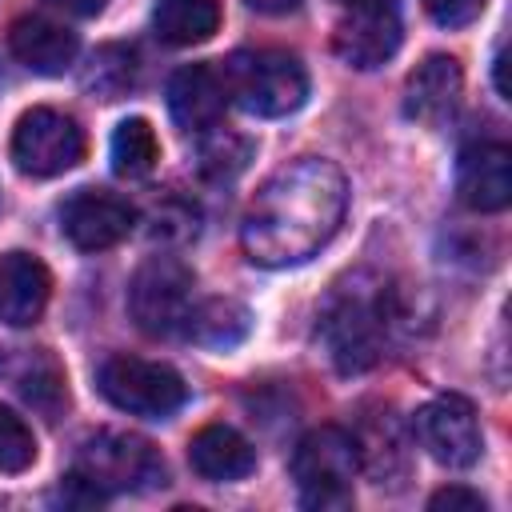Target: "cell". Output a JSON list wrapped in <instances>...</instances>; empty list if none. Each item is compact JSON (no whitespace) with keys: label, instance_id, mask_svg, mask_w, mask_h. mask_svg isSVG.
Returning <instances> with one entry per match:
<instances>
[{"label":"cell","instance_id":"1","mask_svg":"<svg viewBox=\"0 0 512 512\" xmlns=\"http://www.w3.org/2000/svg\"><path fill=\"white\" fill-rule=\"evenodd\" d=\"M348 208V180L332 160L300 156L276 168L252 196L240 244L260 268H288L316 256L340 228Z\"/></svg>","mask_w":512,"mask_h":512},{"label":"cell","instance_id":"2","mask_svg":"<svg viewBox=\"0 0 512 512\" xmlns=\"http://www.w3.org/2000/svg\"><path fill=\"white\" fill-rule=\"evenodd\" d=\"M224 88L248 116H288L308 100V68L284 48H240L224 60Z\"/></svg>","mask_w":512,"mask_h":512},{"label":"cell","instance_id":"3","mask_svg":"<svg viewBox=\"0 0 512 512\" xmlns=\"http://www.w3.org/2000/svg\"><path fill=\"white\" fill-rule=\"evenodd\" d=\"M360 472V440L340 424H320L292 452V480L308 508H348Z\"/></svg>","mask_w":512,"mask_h":512},{"label":"cell","instance_id":"4","mask_svg":"<svg viewBox=\"0 0 512 512\" xmlns=\"http://www.w3.org/2000/svg\"><path fill=\"white\" fill-rule=\"evenodd\" d=\"M68 480L84 484L92 500H104L108 492H144L164 484V460L144 436L100 432L80 444V456Z\"/></svg>","mask_w":512,"mask_h":512},{"label":"cell","instance_id":"5","mask_svg":"<svg viewBox=\"0 0 512 512\" xmlns=\"http://www.w3.org/2000/svg\"><path fill=\"white\" fill-rule=\"evenodd\" d=\"M96 388L112 408L144 420H164L188 400L184 376L144 356H108L96 372Z\"/></svg>","mask_w":512,"mask_h":512},{"label":"cell","instance_id":"6","mask_svg":"<svg viewBox=\"0 0 512 512\" xmlns=\"http://www.w3.org/2000/svg\"><path fill=\"white\" fill-rule=\"evenodd\" d=\"M388 304L384 292H344L324 312V340L332 348V360L340 372H364L380 360L388 340Z\"/></svg>","mask_w":512,"mask_h":512},{"label":"cell","instance_id":"7","mask_svg":"<svg viewBox=\"0 0 512 512\" xmlns=\"http://www.w3.org/2000/svg\"><path fill=\"white\" fill-rule=\"evenodd\" d=\"M192 288H196V276L184 260L148 256L128 284V312H132L136 328L148 336L180 332L192 312Z\"/></svg>","mask_w":512,"mask_h":512},{"label":"cell","instance_id":"8","mask_svg":"<svg viewBox=\"0 0 512 512\" xmlns=\"http://www.w3.org/2000/svg\"><path fill=\"white\" fill-rule=\"evenodd\" d=\"M84 160V128L60 108H28L12 128V164L24 176L48 180Z\"/></svg>","mask_w":512,"mask_h":512},{"label":"cell","instance_id":"9","mask_svg":"<svg viewBox=\"0 0 512 512\" xmlns=\"http://www.w3.org/2000/svg\"><path fill=\"white\" fill-rule=\"evenodd\" d=\"M416 436H420V448L444 468H472L484 444L472 400L456 392H444L416 412Z\"/></svg>","mask_w":512,"mask_h":512},{"label":"cell","instance_id":"10","mask_svg":"<svg viewBox=\"0 0 512 512\" xmlns=\"http://www.w3.org/2000/svg\"><path fill=\"white\" fill-rule=\"evenodd\" d=\"M132 224H136V208L124 196L104 192V188H80L60 208V232L80 252L116 248L120 240H128Z\"/></svg>","mask_w":512,"mask_h":512},{"label":"cell","instance_id":"11","mask_svg":"<svg viewBox=\"0 0 512 512\" xmlns=\"http://www.w3.org/2000/svg\"><path fill=\"white\" fill-rule=\"evenodd\" d=\"M400 16L392 4H376V8H344V20L336 24L332 36V52L348 64V68H380L384 60L396 56L400 48Z\"/></svg>","mask_w":512,"mask_h":512},{"label":"cell","instance_id":"12","mask_svg":"<svg viewBox=\"0 0 512 512\" xmlns=\"http://www.w3.org/2000/svg\"><path fill=\"white\" fill-rule=\"evenodd\" d=\"M456 192L472 212H504L512 204V152L500 140H472L456 164Z\"/></svg>","mask_w":512,"mask_h":512},{"label":"cell","instance_id":"13","mask_svg":"<svg viewBox=\"0 0 512 512\" xmlns=\"http://www.w3.org/2000/svg\"><path fill=\"white\" fill-rule=\"evenodd\" d=\"M460 88H464L460 64L444 52H432L428 60L416 64V72L404 84V116L424 128H436L456 112Z\"/></svg>","mask_w":512,"mask_h":512},{"label":"cell","instance_id":"14","mask_svg":"<svg viewBox=\"0 0 512 512\" xmlns=\"http://www.w3.org/2000/svg\"><path fill=\"white\" fill-rule=\"evenodd\" d=\"M228 104V88L224 76L212 64H184L172 72L168 80V112L176 120V128L184 132H204L216 128Z\"/></svg>","mask_w":512,"mask_h":512},{"label":"cell","instance_id":"15","mask_svg":"<svg viewBox=\"0 0 512 512\" xmlns=\"http://www.w3.org/2000/svg\"><path fill=\"white\" fill-rule=\"evenodd\" d=\"M8 48L36 76H64L76 64L80 40H76V32H68L64 24H56L48 16H20L8 28Z\"/></svg>","mask_w":512,"mask_h":512},{"label":"cell","instance_id":"16","mask_svg":"<svg viewBox=\"0 0 512 512\" xmlns=\"http://www.w3.org/2000/svg\"><path fill=\"white\" fill-rule=\"evenodd\" d=\"M52 296V276L32 252L0 256V320L12 328H28L44 316Z\"/></svg>","mask_w":512,"mask_h":512},{"label":"cell","instance_id":"17","mask_svg":"<svg viewBox=\"0 0 512 512\" xmlns=\"http://www.w3.org/2000/svg\"><path fill=\"white\" fill-rule=\"evenodd\" d=\"M188 464L212 484L244 480L256 468V448L228 424H208L188 440Z\"/></svg>","mask_w":512,"mask_h":512},{"label":"cell","instance_id":"18","mask_svg":"<svg viewBox=\"0 0 512 512\" xmlns=\"http://www.w3.org/2000/svg\"><path fill=\"white\" fill-rule=\"evenodd\" d=\"M12 364L4 368L12 388L32 404L40 408L44 416H56L60 404H64V372L60 364L44 352V348H12Z\"/></svg>","mask_w":512,"mask_h":512},{"label":"cell","instance_id":"19","mask_svg":"<svg viewBox=\"0 0 512 512\" xmlns=\"http://www.w3.org/2000/svg\"><path fill=\"white\" fill-rule=\"evenodd\" d=\"M152 28L172 48L204 44L220 28V4L216 0H160L152 12Z\"/></svg>","mask_w":512,"mask_h":512},{"label":"cell","instance_id":"20","mask_svg":"<svg viewBox=\"0 0 512 512\" xmlns=\"http://www.w3.org/2000/svg\"><path fill=\"white\" fill-rule=\"evenodd\" d=\"M252 328V316L240 300H204V304H192L188 320H184V332L188 340H196L200 348H236Z\"/></svg>","mask_w":512,"mask_h":512},{"label":"cell","instance_id":"21","mask_svg":"<svg viewBox=\"0 0 512 512\" xmlns=\"http://www.w3.org/2000/svg\"><path fill=\"white\" fill-rule=\"evenodd\" d=\"M160 160V140L144 116H128L112 132V172L124 180H144Z\"/></svg>","mask_w":512,"mask_h":512},{"label":"cell","instance_id":"22","mask_svg":"<svg viewBox=\"0 0 512 512\" xmlns=\"http://www.w3.org/2000/svg\"><path fill=\"white\" fill-rule=\"evenodd\" d=\"M248 160H252V144L244 136L216 132V136H208L200 144V160L196 164H200V172L208 180H232V176H240L248 168Z\"/></svg>","mask_w":512,"mask_h":512},{"label":"cell","instance_id":"23","mask_svg":"<svg viewBox=\"0 0 512 512\" xmlns=\"http://www.w3.org/2000/svg\"><path fill=\"white\" fill-rule=\"evenodd\" d=\"M36 460V436L24 424V416H16L8 404H0V472L16 476L24 468H32Z\"/></svg>","mask_w":512,"mask_h":512},{"label":"cell","instance_id":"24","mask_svg":"<svg viewBox=\"0 0 512 512\" xmlns=\"http://www.w3.org/2000/svg\"><path fill=\"white\" fill-rule=\"evenodd\" d=\"M88 88H96V96L116 100L128 84H132V52L128 48H100L92 56V68L84 76Z\"/></svg>","mask_w":512,"mask_h":512},{"label":"cell","instance_id":"25","mask_svg":"<svg viewBox=\"0 0 512 512\" xmlns=\"http://www.w3.org/2000/svg\"><path fill=\"white\" fill-rule=\"evenodd\" d=\"M424 4H428V16L440 28H464L484 12L488 0H424Z\"/></svg>","mask_w":512,"mask_h":512},{"label":"cell","instance_id":"26","mask_svg":"<svg viewBox=\"0 0 512 512\" xmlns=\"http://www.w3.org/2000/svg\"><path fill=\"white\" fill-rule=\"evenodd\" d=\"M428 508L432 512H484V496L480 492H472V488H440V492H432V500H428Z\"/></svg>","mask_w":512,"mask_h":512},{"label":"cell","instance_id":"27","mask_svg":"<svg viewBox=\"0 0 512 512\" xmlns=\"http://www.w3.org/2000/svg\"><path fill=\"white\" fill-rule=\"evenodd\" d=\"M48 4H56V8H64L68 16H100L108 0H48Z\"/></svg>","mask_w":512,"mask_h":512},{"label":"cell","instance_id":"28","mask_svg":"<svg viewBox=\"0 0 512 512\" xmlns=\"http://www.w3.org/2000/svg\"><path fill=\"white\" fill-rule=\"evenodd\" d=\"M252 12H264V16H288L300 8V0H244Z\"/></svg>","mask_w":512,"mask_h":512},{"label":"cell","instance_id":"29","mask_svg":"<svg viewBox=\"0 0 512 512\" xmlns=\"http://www.w3.org/2000/svg\"><path fill=\"white\" fill-rule=\"evenodd\" d=\"M340 8H376V4H392V0H336Z\"/></svg>","mask_w":512,"mask_h":512}]
</instances>
